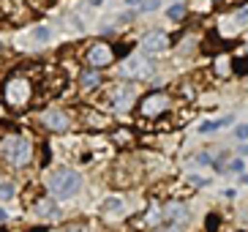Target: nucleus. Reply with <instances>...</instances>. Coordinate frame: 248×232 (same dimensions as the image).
<instances>
[{"label": "nucleus", "mask_w": 248, "mask_h": 232, "mask_svg": "<svg viewBox=\"0 0 248 232\" xmlns=\"http://www.w3.org/2000/svg\"><path fill=\"white\" fill-rule=\"evenodd\" d=\"M158 218H161V211H158V208L153 205V208H150V213H147V221H150V224H155Z\"/></svg>", "instance_id": "nucleus-17"}, {"label": "nucleus", "mask_w": 248, "mask_h": 232, "mask_svg": "<svg viewBox=\"0 0 248 232\" xmlns=\"http://www.w3.org/2000/svg\"><path fill=\"white\" fill-rule=\"evenodd\" d=\"M82 189V175L74 172V169H60V172H52L49 178V191L55 197H74Z\"/></svg>", "instance_id": "nucleus-2"}, {"label": "nucleus", "mask_w": 248, "mask_h": 232, "mask_svg": "<svg viewBox=\"0 0 248 232\" xmlns=\"http://www.w3.org/2000/svg\"><path fill=\"white\" fill-rule=\"evenodd\" d=\"M82 87H88V90H93V87L101 85V77H98V68H88V71H82Z\"/></svg>", "instance_id": "nucleus-11"}, {"label": "nucleus", "mask_w": 248, "mask_h": 232, "mask_svg": "<svg viewBox=\"0 0 248 232\" xmlns=\"http://www.w3.org/2000/svg\"><path fill=\"white\" fill-rule=\"evenodd\" d=\"M167 107H169L167 93H150L147 99H142V104H139V109H142V115H147V117L161 115V112H164Z\"/></svg>", "instance_id": "nucleus-5"}, {"label": "nucleus", "mask_w": 248, "mask_h": 232, "mask_svg": "<svg viewBox=\"0 0 248 232\" xmlns=\"http://www.w3.org/2000/svg\"><path fill=\"white\" fill-rule=\"evenodd\" d=\"M0 156H3L6 161H11L14 167H25V164L33 159V145H30L28 137L11 134V137H6L3 142H0Z\"/></svg>", "instance_id": "nucleus-1"}, {"label": "nucleus", "mask_w": 248, "mask_h": 232, "mask_svg": "<svg viewBox=\"0 0 248 232\" xmlns=\"http://www.w3.org/2000/svg\"><path fill=\"white\" fill-rule=\"evenodd\" d=\"M128 6H142V0H125Z\"/></svg>", "instance_id": "nucleus-25"}, {"label": "nucleus", "mask_w": 248, "mask_h": 232, "mask_svg": "<svg viewBox=\"0 0 248 232\" xmlns=\"http://www.w3.org/2000/svg\"><path fill=\"white\" fill-rule=\"evenodd\" d=\"M216 66H218V68H216L218 74H229V71H232V68H229V60H218Z\"/></svg>", "instance_id": "nucleus-20"}, {"label": "nucleus", "mask_w": 248, "mask_h": 232, "mask_svg": "<svg viewBox=\"0 0 248 232\" xmlns=\"http://www.w3.org/2000/svg\"><path fill=\"white\" fill-rule=\"evenodd\" d=\"M234 22H237V25H243V22H248V8H243V11H237V14H234Z\"/></svg>", "instance_id": "nucleus-21"}, {"label": "nucleus", "mask_w": 248, "mask_h": 232, "mask_svg": "<svg viewBox=\"0 0 248 232\" xmlns=\"http://www.w3.org/2000/svg\"><path fill=\"white\" fill-rule=\"evenodd\" d=\"M88 63H90V68H104V66H109L112 63L109 44H93L90 52H88Z\"/></svg>", "instance_id": "nucleus-6"}, {"label": "nucleus", "mask_w": 248, "mask_h": 232, "mask_svg": "<svg viewBox=\"0 0 248 232\" xmlns=\"http://www.w3.org/2000/svg\"><path fill=\"white\" fill-rule=\"evenodd\" d=\"M197 161H199V164H210V156H207V153H202V156H197Z\"/></svg>", "instance_id": "nucleus-22"}, {"label": "nucleus", "mask_w": 248, "mask_h": 232, "mask_svg": "<svg viewBox=\"0 0 248 232\" xmlns=\"http://www.w3.org/2000/svg\"><path fill=\"white\" fill-rule=\"evenodd\" d=\"M142 50L145 52H164V50H169V36L167 33L153 30V33H147V36L142 38Z\"/></svg>", "instance_id": "nucleus-8"}, {"label": "nucleus", "mask_w": 248, "mask_h": 232, "mask_svg": "<svg viewBox=\"0 0 248 232\" xmlns=\"http://www.w3.org/2000/svg\"><path fill=\"white\" fill-rule=\"evenodd\" d=\"M155 232H180L177 227H161V230H155Z\"/></svg>", "instance_id": "nucleus-24"}, {"label": "nucleus", "mask_w": 248, "mask_h": 232, "mask_svg": "<svg viewBox=\"0 0 248 232\" xmlns=\"http://www.w3.org/2000/svg\"><path fill=\"white\" fill-rule=\"evenodd\" d=\"M134 101V93H131V87H120V90H115V96H112V107L115 109H128V104Z\"/></svg>", "instance_id": "nucleus-9"}, {"label": "nucleus", "mask_w": 248, "mask_h": 232, "mask_svg": "<svg viewBox=\"0 0 248 232\" xmlns=\"http://www.w3.org/2000/svg\"><path fill=\"white\" fill-rule=\"evenodd\" d=\"M150 74H153V66H150V60L142 58V55H131V58H128L123 66H120V77L145 80V77H150Z\"/></svg>", "instance_id": "nucleus-4"}, {"label": "nucleus", "mask_w": 248, "mask_h": 232, "mask_svg": "<svg viewBox=\"0 0 248 232\" xmlns=\"http://www.w3.org/2000/svg\"><path fill=\"white\" fill-rule=\"evenodd\" d=\"M240 153H243V156H248V145H243V150H240Z\"/></svg>", "instance_id": "nucleus-29"}, {"label": "nucleus", "mask_w": 248, "mask_h": 232, "mask_svg": "<svg viewBox=\"0 0 248 232\" xmlns=\"http://www.w3.org/2000/svg\"><path fill=\"white\" fill-rule=\"evenodd\" d=\"M36 213H38V216H44V218L46 216H58V205L46 197V199H41V202L36 205Z\"/></svg>", "instance_id": "nucleus-14"}, {"label": "nucleus", "mask_w": 248, "mask_h": 232, "mask_svg": "<svg viewBox=\"0 0 248 232\" xmlns=\"http://www.w3.org/2000/svg\"><path fill=\"white\" fill-rule=\"evenodd\" d=\"M183 14H186V8H183V6H172V8H169V17H172V19H177V17H183Z\"/></svg>", "instance_id": "nucleus-19"}, {"label": "nucleus", "mask_w": 248, "mask_h": 232, "mask_svg": "<svg viewBox=\"0 0 248 232\" xmlns=\"http://www.w3.org/2000/svg\"><path fill=\"white\" fill-rule=\"evenodd\" d=\"M234 134H237L240 139H248V123H240L237 129H234Z\"/></svg>", "instance_id": "nucleus-18"}, {"label": "nucleus", "mask_w": 248, "mask_h": 232, "mask_svg": "<svg viewBox=\"0 0 248 232\" xmlns=\"http://www.w3.org/2000/svg\"><path fill=\"white\" fill-rule=\"evenodd\" d=\"M229 123H232V115L221 117V120H207V123L199 126V131H202V134H213L216 129H224V126H229Z\"/></svg>", "instance_id": "nucleus-13"}, {"label": "nucleus", "mask_w": 248, "mask_h": 232, "mask_svg": "<svg viewBox=\"0 0 248 232\" xmlns=\"http://www.w3.org/2000/svg\"><path fill=\"white\" fill-rule=\"evenodd\" d=\"M243 183H248V175H243Z\"/></svg>", "instance_id": "nucleus-30"}, {"label": "nucleus", "mask_w": 248, "mask_h": 232, "mask_svg": "<svg viewBox=\"0 0 248 232\" xmlns=\"http://www.w3.org/2000/svg\"><path fill=\"white\" fill-rule=\"evenodd\" d=\"M164 213H167L169 218H175V221H180V218L186 216V205H183V202H169L167 208H164Z\"/></svg>", "instance_id": "nucleus-15"}, {"label": "nucleus", "mask_w": 248, "mask_h": 232, "mask_svg": "<svg viewBox=\"0 0 248 232\" xmlns=\"http://www.w3.org/2000/svg\"><path fill=\"white\" fill-rule=\"evenodd\" d=\"M6 218H8V213L3 211V208H0V221H6Z\"/></svg>", "instance_id": "nucleus-26"}, {"label": "nucleus", "mask_w": 248, "mask_h": 232, "mask_svg": "<svg viewBox=\"0 0 248 232\" xmlns=\"http://www.w3.org/2000/svg\"><path fill=\"white\" fill-rule=\"evenodd\" d=\"M3 99H6L8 107H22L28 104L30 99V82L25 77H14V80H8L6 87H3Z\"/></svg>", "instance_id": "nucleus-3"}, {"label": "nucleus", "mask_w": 248, "mask_h": 232, "mask_svg": "<svg viewBox=\"0 0 248 232\" xmlns=\"http://www.w3.org/2000/svg\"><path fill=\"white\" fill-rule=\"evenodd\" d=\"M104 0H90V6H101Z\"/></svg>", "instance_id": "nucleus-28"}, {"label": "nucleus", "mask_w": 248, "mask_h": 232, "mask_svg": "<svg viewBox=\"0 0 248 232\" xmlns=\"http://www.w3.org/2000/svg\"><path fill=\"white\" fill-rule=\"evenodd\" d=\"M11 197H14V183H0V199L6 202Z\"/></svg>", "instance_id": "nucleus-16"}, {"label": "nucleus", "mask_w": 248, "mask_h": 232, "mask_svg": "<svg viewBox=\"0 0 248 232\" xmlns=\"http://www.w3.org/2000/svg\"><path fill=\"white\" fill-rule=\"evenodd\" d=\"M66 232H85L82 227H71V230H66Z\"/></svg>", "instance_id": "nucleus-27"}, {"label": "nucleus", "mask_w": 248, "mask_h": 232, "mask_svg": "<svg viewBox=\"0 0 248 232\" xmlns=\"http://www.w3.org/2000/svg\"><path fill=\"white\" fill-rule=\"evenodd\" d=\"M41 120H44V126L49 131H66L68 126H71L68 115L66 112H60V109H46L44 115H41Z\"/></svg>", "instance_id": "nucleus-7"}, {"label": "nucleus", "mask_w": 248, "mask_h": 232, "mask_svg": "<svg viewBox=\"0 0 248 232\" xmlns=\"http://www.w3.org/2000/svg\"><path fill=\"white\" fill-rule=\"evenodd\" d=\"M101 211L104 213H123L125 205H123V199H120V197H107V199H104V205H101Z\"/></svg>", "instance_id": "nucleus-12"}, {"label": "nucleus", "mask_w": 248, "mask_h": 232, "mask_svg": "<svg viewBox=\"0 0 248 232\" xmlns=\"http://www.w3.org/2000/svg\"><path fill=\"white\" fill-rule=\"evenodd\" d=\"M30 38L36 41V47H41V44H49L52 30L46 28V25H38V28H33V30H30Z\"/></svg>", "instance_id": "nucleus-10"}, {"label": "nucleus", "mask_w": 248, "mask_h": 232, "mask_svg": "<svg viewBox=\"0 0 248 232\" xmlns=\"http://www.w3.org/2000/svg\"><path fill=\"white\" fill-rule=\"evenodd\" d=\"M229 167H232L234 172H240V169H243V161H232V164H229Z\"/></svg>", "instance_id": "nucleus-23"}]
</instances>
